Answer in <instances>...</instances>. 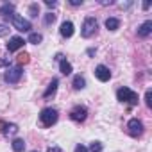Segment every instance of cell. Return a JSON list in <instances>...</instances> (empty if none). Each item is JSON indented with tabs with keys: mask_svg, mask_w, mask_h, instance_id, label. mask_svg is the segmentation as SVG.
Listing matches in <instances>:
<instances>
[{
	"mask_svg": "<svg viewBox=\"0 0 152 152\" xmlns=\"http://www.w3.org/2000/svg\"><path fill=\"white\" fill-rule=\"evenodd\" d=\"M47 152H61V148H59V147H48Z\"/></svg>",
	"mask_w": 152,
	"mask_h": 152,
	"instance_id": "cell-29",
	"label": "cell"
},
{
	"mask_svg": "<svg viewBox=\"0 0 152 152\" xmlns=\"http://www.w3.org/2000/svg\"><path fill=\"white\" fill-rule=\"evenodd\" d=\"M4 129H6V122L0 120V131H4Z\"/></svg>",
	"mask_w": 152,
	"mask_h": 152,
	"instance_id": "cell-32",
	"label": "cell"
},
{
	"mask_svg": "<svg viewBox=\"0 0 152 152\" xmlns=\"http://www.w3.org/2000/svg\"><path fill=\"white\" fill-rule=\"evenodd\" d=\"M7 32H9L7 25H4V23H0V38H2V36H6Z\"/></svg>",
	"mask_w": 152,
	"mask_h": 152,
	"instance_id": "cell-25",
	"label": "cell"
},
{
	"mask_svg": "<svg viewBox=\"0 0 152 152\" xmlns=\"http://www.w3.org/2000/svg\"><path fill=\"white\" fill-rule=\"evenodd\" d=\"M57 84H59V81H57V79H52V81H50V84H48V88H47V91L43 93V97H45V99H50V97L56 93Z\"/></svg>",
	"mask_w": 152,
	"mask_h": 152,
	"instance_id": "cell-13",
	"label": "cell"
},
{
	"mask_svg": "<svg viewBox=\"0 0 152 152\" xmlns=\"http://www.w3.org/2000/svg\"><path fill=\"white\" fill-rule=\"evenodd\" d=\"M57 118H59V115H57V109H54V107H45L39 113V122L43 124V127H52L57 122Z\"/></svg>",
	"mask_w": 152,
	"mask_h": 152,
	"instance_id": "cell-1",
	"label": "cell"
},
{
	"mask_svg": "<svg viewBox=\"0 0 152 152\" xmlns=\"http://www.w3.org/2000/svg\"><path fill=\"white\" fill-rule=\"evenodd\" d=\"M9 64V59H0V66H7Z\"/></svg>",
	"mask_w": 152,
	"mask_h": 152,
	"instance_id": "cell-30",
	"label": "cell"
},
{
	"mask_svg": "<svg viewBox=\"0 0 152 152\" xmlns=\"http://www.w3.org/2000/svg\"><path fill=\"white\" fill-rule=\"evenodd\" d=\"M4 132H6L7 136H9V134L13 136V134H16V132H18V125H16V124H6V129H4Z\"/></svg>",
	"mask_w": 152,
	"mask_h": 152,
	"instance_id": "cell-19",
	"label": "cell"
},
{
	"mask_svg": "<svg viewBox=\"0 0 152 152\" xmlns=\"http://www.w3.org/2000/svg\"><path fill=\"white\" fill-rule=\"evenodd\" d=\"M120 27V20L118 18H107L106 20V29L107 31H116Z\"/></svg>",
	"mask_w": 152,
	"mask_h": 152,
	"instance_id": "cell-16",
	"label": "cell"
},
{
	"mask_svg": "<svg viewBox=\"0 0 152 152\" xmlns=\"http://www.w3.org/2000/svg\"><path fill=\"white\" fill-rule=\"evenodd\" d=\"M15 15V4H4L2 7H0V16H4V18H11Z\"/></svg>",
	"mask_w": 152,
	"mask_h": 152,
	"instance_id": "cell-12",
	"label": "cell"
},
{
	"mask_svg": "<svg viewBox=\"0 0 152 152\" xmlns=\"http://www.w3.org/2000/svg\"><path fill=\"white\" fill-rule=\"evenodd\" d=\"M29 13H31V16H32V18H36V16L39 15V6H38V4H31Z\"/></svg>",
	"mask_w": 152,
	"mask_h": 152,
	"instance_id": "cell-20",
	"label": "cell"
},
{
	"mask_svg": "<svg viewBox=\"0 0 152 152\" xmlns=\"http://www.w3.org/2000/svg\"><path fill=\"white\" fill-rule=\"evenodd\" d=\"M73 23L72 22H63L61 23V29H59V32H61V36L63 38H72L73 36Z\"/></svg>",
	"mask_w": 152,
	"mask_h": 152,
	"instance_id": "cell-11",
	"label": "cell"
},
{
	"mask_svg": "<svg viewBox=\"0 0 152 152\" xmlns=\"http://www.w3.org/2000/svg\"><path fill=\"white\" fill-rule=\"evenodd\" d=\"M97 29H99V23H97V20H95L93 16H88V18L84 20V23H83L81 36H83V38H91V36L97 32Z\"/></svg>",
	"mask_w": 152,
	"mask_h": 152,
	"instance_id": "cell-3",
	"label": "cell"
},
{
	"mask_svg": "<svg viewBox=\"0 0 152 152\" xmlns=\"http://www.w3.org/2000/svg\"><path fill=\"white\" fill-rule=\"evenodd\" d=\"M70 118L73 120V122H84L86 118H88V109L84 107V106H75L72 111H70Z\"/></svg>",
	"mask_w": 152,
	"mask_h": 152,
	"instance_id": "cell-7",
	"label": "cell"
},
{
	"mask_svg": "<svg viewBox=\"0 0 152 152\" xmlns=\"http://www.w3.org/2000/svg\"><path fill=\"white\" fill-rule=\"evenodd\" d=\"M9 20H11V23H13V27H15L16 31H20V32H29V31L32 29V25H31V22H29V20H25L23 16H20V15H16V13H15V15H13V16H11Z\"/></svg>",
	"mask_w": 152,
	"mask_h": 152,
	"instance_id": "cell-4",
	"label": "cell"
},
{
	"mask_svg": "<svg viewBox=\"0 0 152 152\" xmlns=\"http://www.w3.org/2000/svg\"><path fill=\"white\" fill-rule=\"evenodd\" d=\"M145 104H147V107H152V90L145 91Z\"/></svg>",
	"mask_w": 152,
	"mask_h": 152,
	"instance_id": "cell-22",
	"label": "cell"
},
{
	"mask_svg": "<svg viewBox=\"0 0 152 152\" xmlns=\"http://www.w3.org/2000/svg\"><path fill=\"white\" fill-rule=\"evenodd\" d=\"M75 152H88V150H86V147H83V145H77V147H75Z\"/></svg>",
	"mask_w": 152,
	"mask_h": 152,
	"instance_id": "cell-27",
	"label": "cell"
},
{
	"mask_svg": "<svg viewBox=\"0 0 152 152\" xmlns=\"http://www.w3.org/2000/svg\"><path fill=\"white\" fill-rule=\"evenodd\" d=\"M150 32H152V22H150V20L143 22V23L138 27V36H140V38H148Z\"/></svg>",
	"mask_w": 152,
	"mask_h": 152,
	"instance_id": "cell-10",
	"label": "cell"
},
{
	"mask_svg": "<svg viewBox=\"0 0 152 152\" xmlns=\"http://www.w3.org/2000/svg\"><path fill=\"white\" fill-rule=\"evenodd\" d=\"M72 86H73L75 90H83V88L86 86L84 77H83V75H75V77H73V83H72Z\"/></svg>",
	"mask_w": 152,
	"mask_h": 152,
	"instance_id": "cell-15",
	"label": "cell"
},
{
	"mask_svg": "<svg viewBox=\"0 0 152 152\" xmlns=\"http://www.w3.org/2000/svg\"><path fill=\"white\" fill-rule=\"evenodd\" d=\"M54 22H56V15H54V13L45 15V25H50V23H54Z\"/></svg>",
	"mask_w": 152,
	"mask_h": 152,
	"instance_id": "cell-24",
	"label": "cell"
},
{
	"mask_svg": "<svg viewBox=\"0 0 152 152\" xmlns=\"http://www.w3.org/2000/svg\"><path fill=\"white\" fill-rule=\"evenodd\" d=\"M27 63H29V54H25V52H23V54H20V56H18V66L27 64Z\"/></svg>",
	"mask_w": 152,
	"mask_h": 152,
	"instance_id": "cell-21",
	"label": "cell"
},
{
	"mask_svg": "<svg viewBox=\"0 0 152 152\" xmlns=\"http://www.w3.org/2000/svg\"><path fill=\"white\" fill-rule=\"evenodd\" d=\"M100 4H102V6H107V4L111 6V4H113V0H102V2H100Z\"/></svg>",
	"mask_w": 152,
	"mask_h": 152,
	"instance_id": "cell-31",
	"label": "cell"
},
{
	"mask_svg": "<svg viewBox=\"0 0 152 152\" xmlns=\"http://www.w3.org/2000/svg\"><path fill=\"white\" fill-rule=\"evenodd\" d=\"M22 75H23L22 66H16V68H11V70H7V72H6L4 81H6V83H9V84H16V83H20Z\"/></svg>",
	"mask_w": 152,
	"mask_h": 152,
	"instance_id": "cell-6",
	"label": "cell"
},
{
	"mask_svg": "<svg viewBox=\"0 0 152 152\" xmlns=\"http://www.w3.org/2000/svg\"><path fill=\"white\" fill-rule=\"evenodd\" d=\"M34 152H36V150H34Z\"/></svg>",
	"mask_w": 152,
	"mask_h": 152,
	"instance_id": "cell-33",
	"label": "cell"
},
{
	"mask_svg": "<svg viewBox=\"0 0 152 152\" xmlns=\"http://www.w3.org/2000/svg\"><path fill=\"white\" fill-rule=\"evenodd\" d=\"M45 6H48V7H56L57 2H56V0H45Z\"/></svg>",
	"mask_w": 152,
	"mask_h": 152,
	"instance_id": "cell-26",
	"label": "cell"
},
{
	"mask_svg": "<svg viewBox=\"0 0 152 152\" xmlns=\"http://www.w3.org/2000/svg\"><path fill=\"white\" fill-rule=\"evenodd\" d=\"M13 150H15V152H23V150H25V141L20 140V138H16V140L13 141Z\"/></svg>",
	"mask_w": 152,
	"mask_h": 152,
	"instance_id": "cell-17",
	"label": "cell"
},
{
	"mask_svg": "<svg viewBox=\"0 0 152 152\" xmlns=\"http://www.w3.org/2000/svg\"><path fill=\"white\" fill-rule=\"evenodd\" d=\"M127 129H129V134H131L132 138H140V136L143 134V131H145L143 122H141L140 118H131L129 124H127Z\"/></svg>",
	"mask_w": 152,
	"mask_h": 152,
	"instance_id": "cell-5",
	"label": "cell"
},
{
	"mask_svg": "<svg viewBox=\"0 0 152 152\" xmlns=\"http://www.w3.org/2000/svg\"><path fill=\"white\" fill-rule=\"evenodd\" d=\"M59 70H61V73H63V75H70V73H72V64L63 57V59L59 61Z\"/></svg>",
	"mask_w": 152,
	"mask_h": 152,
	"instance_id": "cell-14",
	"label": "cell"
},
{
	"mask_svg": "<svg viewBox=\"0 0 152 152\" xmlns=\"http://www.w3.org/2000/svg\"><path fill=\"white\" fill-rule=\"evenodd\" d=\"M95 75H97V79H99L100 83H107V81L111 79V70H109L107 66H104V64H99V66L95 68Z\"/></svg>",
	"mask_w": 152,
	"mask_h": 152,
	"instance_id": "cell-8",
	"label": "cell"
},
{
	"mask_svg": "<svg viewBox=\"0 0 152 152\" xmlns=\"http://www.w3.org/2000/svg\"><path fill=\"white\" fill-rule=\"evenodd\" d=\"M23 45H25L23 38L13 36V38L9 39V43H7V50H9V52H16V50H20V48H23Z\"/></svg>",
	"mask_w": 152,
	"mask_h": 152,
	"instance_id": "cell-9",
	"label": "cell"
},
{
	"mask_svg": "<svg viewBox=\"0 0 152 152\" xmlns=\"http://www.w3.org/2000/svg\"><path fill=\"white\" fill-rule=\"evenodd\" d=\"M41 41H43V36H41L39 32H31V34H29V43L38 45V43H41Z\"/></svg>",
	"mask_w": 152,
	"mask_h": 152,
	"instance_id": "cell-18",
	"label": "cell"
},
{
	"mask_svg": "<svg viewBox=\"0 0 152 152\" xmlns=\"http://www.w3.org/2000/svg\"><path fill=\"white\" fill-rule=\"evenodd\" d=\"M116 99H118L120 102H127V104H131V106H136V104H138V93L132 91L131 88H125V86L116 91Z\"/></svg>",
	"mask_w": 152,
	"mask_h": 152,
	"instance_id": "cell-2",
	"label": "cell"
},
{
	"mask_svg": "<svg viewBox=\"0 0 152 152\" xmlns=\"http://www.w3.org/2000/svg\"><path fill=\"white\" fill-rule=\"evenodd\" d=\"M72 6H83V0H70Z\"/></svg>",
	"mask_w": 152,
	"mask_h": 152,
	"instance_id": "cell-28",
	"label": "cell"
},
{
	"mask_svg": "<svg viewBox=\"0 0 152 152\" xmlns=\"http://www.w3.org/2000/svg\"><path fill=\"white\" fill-rule=\"evenodd\" d=\"M90 150H91V152H102V143H100V141H93V143L90 145Z\"/></svg>",
	"mask_w": 152,
	"mask_h": 152,
	"instance_id": "cell-23",
	"label": "cell"
}]
</instances>
